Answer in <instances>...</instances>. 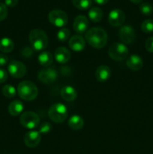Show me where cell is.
I'll use <instances>...</instances> for the list:
<instances>
[{"label":"cell","mask_w":153,"mask_h":154,"mask_svg":"<svg viewBox=\"0 0 153 154\" xmlns=\"http://www.w3.org/2000/svg\"><path fill=\"white\" fill-rule=\"evenodd\" d=\"M9 59L8 56L4 54H0V67L6 66L8 63Z\"/></svg>","instance_id":"32"},{"label":"cell","mask_w":153,"mask_h":154,"mask_svg":"<svg viewBox=\"0 0 153 154\" xmlns=\"http://www.w3.org/2000/svg\"><path fill=\"white\" fill-rule=\"evenodd\" d=\"M74 6L79 10H87L92 4V0H71Z\"/></svg>","instance_id":"24"},{"label":"cell","mask_w":153,"mask_h":154,"mask_svg":"<svg viewBox=\"0 0 153 154\" xmlns=\"http://www.w3.org/2000/svg\"><path fill=\"white\" fill-rule=\"evenodd\" d=\"M68 113L65 105L62 103H55L49 108L48 116L54 123H62L67 119Z\"/></svg>","instance_id":"4"},{"label":"cell","mask_w":153,"mask_h":154,"mask_svg":"<svg viewBox=\"0 0 153 154\" xmlns=\"http://www.w3.org/2000/svg\"><path fill=\"white\" fill-rule=\"evenodd\" d=\"M20 121L23 127L32 129L39 126L40 118L39 116L33 111H26L21 114Z\"/></svg>","instance_id":"6"},{"label":"cell","mask_w":153,"mask_h":154,"mask_svg":"<svg viewBox=\"0 0 153 154\" xmlns=\"http://www.w3.org/2000/svg\"><path fill=\"white\" fill-rule=\"evenodd\" d=\"M8 70L10 76L14 78H21L26 74L27 69L25 64L20 61L12 60L8 66Z\"/></svg>","instance_id":"8"},{"label":"cell","mask_w":153,"mask_h":154,"mask_svg":"<svg viewBox=\"0 0 153 154\" xmlns=\"http://www.w3.org/2000/svg\"><path fill=\"white\" fill-rule=\"evenodd\" d=\"M48 19L51 24L57 27H63L67 25L68 17L67 14L62 10L55 9L51 11L48 14Z\"/></svg>","instance_id":"7"},{"label":"cell","mask_w":153,"mask_h":154,"mask_svg":"<svg viewBox=\"0 0 153 154\" xmlns=\"http://www.w3.org/2000/svg\"><path fill=\"white\" fill-rule=\"evenodd\" d=\"M57 76L58 74L56 70L52 68L41 69L38 75L39 81L45 84H51L55 82L57 79Z\"/></svg>","instance_id":"10"},{"label":"cell","mask_w":153,"mask_h":154,"mask_svg":"<svg viewBox=\"0 0 153 154\" xmlns=\"http://www.w3.org/2000/svg\"><path fill=\"white\" fill-rule=\"evenodd\" d=\"M68 126L73 130H80L84 126L83 119L79 115H73L69 119Z\"/></svg>","instance_id":"20"},{"label":"cell","mask_w":153,"mask_h":154,"mask_svg":"<svg viewBox=\"0 0 153 154\" xmlns=\"http://www.w3.org/2000/svg\"><path fill=\"white\" fill-rule=\"evenodd\" d=\"M38 60L40 66H44V67H48L52 63L53 59H52V55L50 52L44 51L39 54Z\"/></svg>","instance_id":"21"},{"label":"cell","mask_w":153,"mask_h":154,"mask_svg":"<svg viewBox=\"0 0 153 154\" xmlns=\"http://www.w3.org/2000/svg\"><path fill=\"white\" fill-rule=\"evenodd\" d=\"M141 30L146 33L153 32V20H146L141 23Z\"/></svg>","instance_id":"27"},{"label":"cell","mask_w":153,"mask_h":154,"mask_svg":"<svg viewBox=\"0 0 153 154\" xmlns=\"http://www.w3.org/2000/svg\"><path fill=\"white\" fill-rule=\"evenodd\" d=\"M94 2H96L98 5H105L108 2L109 0H94Z\"/></svg>","instance_id":"35"},{"label":"cell","mask_w":153,"mask_h":154,"mask_svg":"<svg viewBox=\"0 0 153 154\" xmlns=\"http://www.w3.org/2000/svg\"><path fill=\"white\" fill-rule=\"evenodd\" d=\"M17 93L20 97L25 101L34 100L38 94V90L35 84L29 81H23L17 87Z\"/></svg>","instance_id":"2"},{"label":"cell","mask_w":153,"mask_h":154,"mask_svg":"<svg viewBox=\"0 0 153 154\" xmlns=\"http://www.w3.org/2000/svg\"><path fill=\"white\" fill-rule=\"evenodd\" d=\"M108 54L115 61H122L128 56V49L124 44L116 42L109 48Z\"/></svg>","instance_id":"5"},{"label":"cell","mask_w":153,"mask_h":154,"mask_svg":"<svg viewBox=\"0 0 153 154\" xmlns=\"http://www.w3.org/2000/svg\"><path fill=\"white\" fill-rule=\"evenodd\" d=\"M62 98L67 102L74 101L77 97V93L76 90L71 86H64L60 91Z\"/></svg>","instance_id":"18"},{"label":"cell","mask_w":153,"mask_h":154,"mask_svg":"<svg viewBox=\"0 0 153 154\" xmlns=\"http://www.w3.org/2000/svg\"><path fill=\"white\" fill-rule=\"evenodd\" d=\"M28 39L33 49L35 51H43L48 46V37L46 33L40 29H34L28 35Z\"/></svg>","instance_id":"3"},{"label":"cell","mask_w":153,"mask_h":154,"mask_svg":"<svg viewBox=\"0 0 153 154\" xmlns=\"http://www.w3.org/2000/svg\"><path fill=\"white\" fill-rule=\"evenodd\" d=\"M18 2H19V0H5L4 4L8 7H14L18 4Z\"/></svg>","instance_id":"34"},{"label":"cell","mask_w":153,"mask_h":154,"mask_svg":"<svg viewBox=\"0 0 153 154\" xmlns=\"http://www.w3.org/2000/svg\"><path fill=\"white\" fill-rule=\"evenodd\" d=\"M74 29L79 34L86 32L88 27V20L83 15H78L74 19L73 24Z\"/></svg>","instance_id":"13"},{"label":"cell","mask_w":153,"mask_h":154,"mask_svg":"<svg viewBox=\"0 0 153 154\" xmlns=\"http://www.w3.org/2000/svg\"><path fill=\"white\" fill-rule=\"evenodd\" d=\"M14 48V42L9 38H3L0 40V51L4 54L11 52Z\"/></svg>","instance_id":"22"},{"label":"cell","mask_w":153,"mask_h":154,"mask_svg":"<svg viewBox=\"0 0 153 154\" xmlns=\"http://www.w3.org/2000/svg\"><path fill=\"white\" fill-rule=\"evenodd\" d=\"M68 45L70 49L74 51H82L86 47V40L82 36L80 35H75L70 38L68 42Z\"/></svg>","instance_id":"14"},{"label":"cell","mask_w":153,"mask_h":154,"mask_svg":"<svg viewBox=\"0 0 153 154\" xmlns=\"http://www.w3.org/2000/svg\"><path fill=\"white\" fill-rule=\"evenodd\" d=\"M118 36L122 42L126 45L132 44L136 39V32L132 26L128 25L123 26L118 32Z\"/></svg>","instance_id":"9"},{"label":"cell","mask_w":153,"mask_h":154,"mask_svg":"<svg viewBox=\"0 0 153 154\" xmlns=\"http://www.w3.org/2000/svg\"><path fill=\"white\" fill-rule=\"evenodd\" d=\"M146 49L148 52L153 53V37H150L147 38L145 43Z\"/></svg>","instance_id":"31"},{"label":"cell","mask_w":153,"mask_h":154,"mask_svg":"<svg viewBox=\"0 0 153 154\" xmlns=\"http://www.w3.org/2000/svg\"><path fill=\"white\" fill-rule=\"evenodd\" d=\"M8 80V73L4 69H0V84L5 82Z\"/></svg>","instance_id":"33"},{"label":"cell","mask_w":153,"mask_h":154,"mask_svg":"<svg viewBox=\"0 0 153 154\" xmlns=\"http://www.w3.org/2000/svg\"><path fill=\"white\" fill-rule=\"evenodd\" d=\"M24 105L20 100H14L10 102L8 105V112L11 116H18L22 112Z\"/></svg>","instance_id":"19"},{"label":"cell","mask_w":153,"mask_h":154,"mask_svg":"<svg viewBox=\"0 0 153 154\" xmlns=\"http://www.w3.org/2000/svg\"><path fill=\"white\" fill-rule=\"evenodd\" d=\"M8 16V8L5 4L0 2V21H2L7 17Z\"/></svg>","instance_id":"30"},{"label":"cell","mask_w":153,"mask_h":154,"mask_svg":"<svg viewBox=\"0 0 153 154\" xmlns=\"http://www.w3.org/2000/svg\"><path fill=\"white\" fill-rule=\"evenodd\" d=\"M95 75L96 79L100 82H105L107 81L111 76V70L107 66L105 65H101L99 66L95 71Z\"/></svg>","instance_id":"17"},{"label":"cell","mask_w":153,"mask_h":154,"mask_svg":"<svg viewBox=\"0 0 153 154\" xmlns=\"http://www.w3.org/2000/svg\"><path fill=\"white\" fill-rule=\"evenodd\" d=\"M41 140V135L38 131L31 130L26 132L24 137V142L28 147H35L40 144Z\"/></svg>","instance_id":"12"},{"label":"cell","mask_w":153,"mask_h":154,"mask_svg":"<svg viewBox=\"0 0 153 154\" xmlns=\"http://www.w3.org/2000/svg\"><path fill=\"white\" fill-rule=\"evenodd\" d=\"M54 56L56 61L62 64L68 63L71 57L70 51L64 47H60L57 48L54 53Z\"/></svg>","instance_id":"15"},{"label":"cell","mask_w":153,"mask_h":154,"mask_svg":"<svg viewBox=\"0 0 153 154\" xmlns=\"http://www.w3.org/2000/svg\"><path fill=\"white\" fill-rule=\"evenodd\" d=\"M70 31L67 28H62L57 32V39L61 42H64L69 38Z\"/></svg>","instance_id":"26"},{"label":"cell","mask_w":153,"mask_h":154,"mask_svg":"<svg viewBox=\"0 0 153 154\" xmlns=\"http://www.w3.org/2000/svg\"><path fill=\"white\" fill-rule=\"evenodd\" d=\"M88 15L89 19L92 22L98 23L100 22L103 17V11L98 7H93L89 9L88 12Z\"/></svg>","instance_id":"23"},{"label":"cell","mask_w":153,"mask_h":154,"mask_svg":"<svg viewBox=\"0 0 153 154\" xmlns=\"http://www.w3.org/2000/svg\"><path fill=\"white\" fill-rule=\"evenodd\" d=\"M130 1L134 4H140V2H142V0H130Z\"/></svg>","instance_id":"36"},{"label":"cell","mask_w":153,"mask_h":154,"mask_svg":"<svg viewBox=\"0 0 153 154\" xmlns=\"http://www.w3.org/2000/svg\"><path fill=\"white\" fill-rule=\"evenodd\" d=\"M85 38L90 46L96 49H100L106 45L108 36L106 32L103 28L93 27L86 33Z\"/></svg>","instance_id":"1"},{"label":"cell","mask_w":153,"mask_h":154,"mask_svg":"<svg viewBox=\"0 0 153 154\" xmlns=\"http://www.w3.org/2000/svg\"><path fill=\"white\" fill-rule=\"evenodd\" d=\"M38 132L40 134H47L52 130V126L48 122H44L39 126Z\"/></svg>","instance_id":"29"},{"label":"cell","mask_w":153,"mask_h":154,"mask_svg":"<svg viewBox=\"0 0 153 154\" xmlns=\"http://www.w3.org/2000/svg\"><path fill=\"white\" fill-rule=\"evenodd\" d=\"M2 92L3 96H5L7 98H14L16 94V89L14 86L10 85V84H6L2 87Z\"/></svg>","instance_id":"25"},{"label":"cell","mask_w":153,"mask_h":154,"mask_svg":"<svg viewBox=\"0 0 153 154\" xmlns=\"http://www.w3.org/2000/svg\"><path fill=\"white\" fill-rule=\"evenodd\" d=\"M127 66L132 71H139L143 66V61L142 58L139 57L138 55H133L130 56L128 58L127 62H126Z\"/></svg>","instance_id":"16"},{"label":"cell","mask_w":153,"mask_h":154,"mask_svg":"<svg viewBox=\"0 0 153 154\" xmlns=\"http://www.w3.org/2000/svg\"><path fill=\"white\" fill-rule=\"evenodd\" d=\"M140 11L142 14L146 16H149L153 13V7L148 3L144 2L140 5Z\"/></svg>","instance_id":"28"},{"label":"cell","mask_w":153,"mask_h":154,"mask_svg":"<svg viewBox=\"0 0 153 154\" xmlns=\"http://www.w3.org/2000/svg\"><path fill=\"white\" fill-rule=\"evenodd\" d=\"M125 20V14L120 9H113L111 11L108 16V21L112 26L118 27L122 25Z\"/></svg>","instance_id":"11"}]
</instances>
